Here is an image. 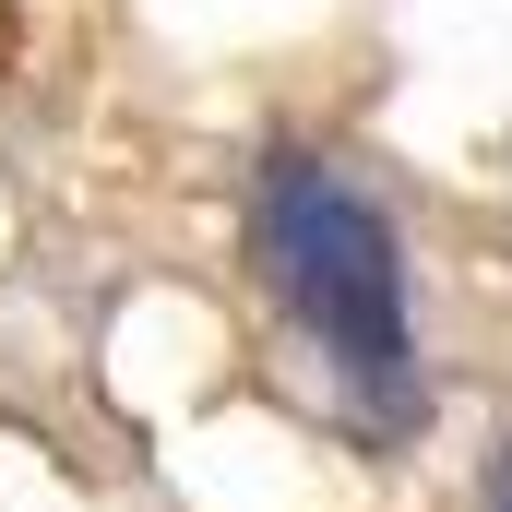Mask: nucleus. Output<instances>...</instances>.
Returning <instances> with one entry per match:
<instances>
[{
	"label": "nucleus",
	"mask_w": 512,
	"mask_h": 512,
	"mask_svg": "<svg viewBox=\"0 0 512 512\" xmlns=\"http://www.w3.org/2000/svg\"><path fill=\"white\" fill-rule=\"evenodd\" d=\"M262 262L298 310V334L322 346V370L358 393V417H405L417 405V334H405V251L393 215L322 155H286L262 179Z\"/></svg>",
	"instance_id": "f257e3e1"
},
{
	"label": "nucleus",
	"mask_w": 512,
	"mask_h": 512,
	"mask_svg": "<svg viewBox=\"0 0 512 512\" xmlns=\"http://www.w3.org/2000/svg\"><path fill=\"white\" fill-rule=\"evenodd\" d=\"M489 512H512V453H501V465H489Z\"/></svg>",
	"instance_id": "f03ea898"
}]
</instances>
